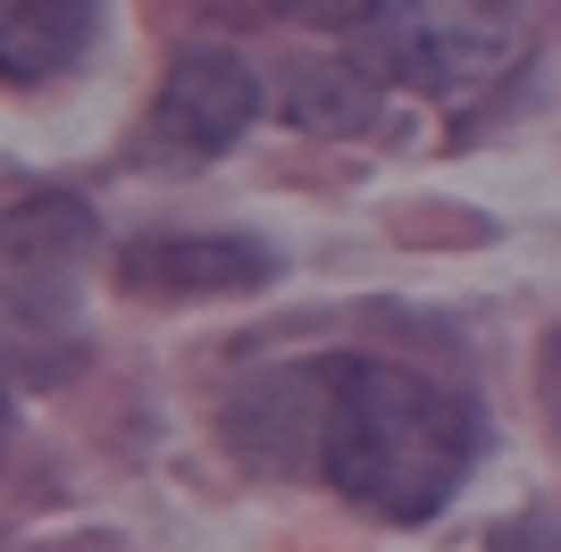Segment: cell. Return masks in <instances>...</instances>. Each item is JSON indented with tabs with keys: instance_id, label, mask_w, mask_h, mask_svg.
<instances>
[{
	"instance_id": "4",
	"label": "cell",
	"mask_w": 561,
	"mask_h": 552,
	"mask_svg": "<svg viewBox=\"0 0 561 552\" xmlns=\"http://www.w3.org/2000/svg\"><path fill=\"white\" fill-rule=\"evenodd\" d=\"M394 59L420 84H436V92H461V84H478V76H494L503 68V50H512V25L494 18V9H469V18H402L394 34Z\"/></svg>"
},
{
	"instance_id": "6",
	"label": "cell",
	"mask_w": 561,
	"mask_h": 552,
	"mask_svg": "<svg viewBox=\"0 0 561 552\" xmlns=\"http://www.w3.org/2000/svg\"><path fill=\"white\" fill-rule=\"evenodd\" d=\"M277 117L302 135H360L377 117V76L352 59H294L277 84Z\"/></svg>"
},
{
	"instance_id": "5",
	"label": "cell",
	"mask_w": 561,
	"mask_h": 552,
	"mask_svg": "<svg viewBox=\"0 0 561 552\" xmlns=\"http://www.w3.org/2000/svg\"><path fill=\"white\" fill-rule=\"evenodd\" d=\"M84 260H93V209L68 193H34L0 218V276L18 285H76Z\"/></svg>"
},
{
	"instance_id": "8",
	"label": "cell",
	"mask_w": 561,
	"mask_h": 552,
	"mask_svg": "<svg viewBox=\"0 0 561 552\" xmlns=\"http://www.w3.org/2000/svg\"><path fill=\"white\" fill-rule=\"evenodd\" d=\"M277 9H285V18H302V25H328V34L386 18V0H277Z\"/></svg>"
},
{
	"instance_id": "9",
	"label": "cell",
	"mask_w": 561,
	"mask_h": 552,
	"mask_svg": "<svg viewBox=\"0 0 561 552\" xmlns=\"http://www.w3.org/2000/svg\"><path fill=\"white\" fill-rule=\"evenodd\" d=\"M486 552H553V519H545V510H528V519H512Z\"/></svg>"
},
{
	"instance_id": "3",
	"label": "cell",
	"mask_w": 561,
	"mask_h": 552,
	"mask_svg": "<svg viewBox=\"0 0 561 552\" xmlns=\"http://www.w3.org/2000/svg\"><path fill=\"white\" fill-rule=\"evenodd\" d=\"M117 276L126 294L142 301H210V294H252L277 276L268 243L252 234H142L117 252Z\"/></svg>"
},
{
	"instance_id": "11",
	"label": "cell",
	"mask_w": 561,
	"mask_h": 552,
	"mask_svg": "<svg viewBox=\"0 0 561 552\" xmlns=\"http://www.w3.org/2000/svg\"><path fill=\"white\" fill-rule=\"evenodd\" d=\"M486 9H494V18H503V9H512V0H486Z\"/></svg>"
},
{
	"instance_id": "1",
	"label": "cell",
	"mask_w": 561,
	"mask_h": 552,
	"mask_svg": "<svg viewBox=\"0 0 561 552\" xmlns=\"http://www.w3.org/2000/svg\"><path fill=\"white\" fill-rule=\"evenodd\" d=\"M319 460L377 519H436L478 460V411L420 368L394 360H319Z\"/></svg>"
},
{
	"instance_id": "10",
	"label": "cell",
	"mask_w": 561,
	"mask_h": 552,
	"mask_svg": "<svg viewBox=\"0 0 561 552\" xmlns=\"http://www.w3.org/2000/svg\"><path fill=\"white\" fill-rule=\"evenodd\" d=\"M0 444H9V393H0Z\"/></svg>"
},
{
	"instance_id": "2",
	"label": "cell",
	"mask_w": 561,
	"mask_h": 552,
	"mask_svg": "<svg viewBox=\"0 0 561 552\" xmlns=\"http://www.w3.org/2000/svg\"><path fill=\"white\" fill-rule=\"evenodd\" d=\"M260 117V76L227 43H193L168 59V84L151 101V142L168 160H218Z\"/></svg>"
},
{
	"instance_id": "7",
	"label": "cell",
	"mask_w": 561,
	"mask_h": 552,
	"mask_svg": "<svg viewBox=\"0 0 561 552\" xmlns=\"http://www.w3.org/2000/svg\"><path fill=\"white\" fill-rule=\"evenodd\" d=\"M93 43V0H0V76H59Z\"/></svg>"
}]
</instances>
